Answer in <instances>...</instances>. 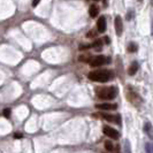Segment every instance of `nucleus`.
Returning a JSON list of instances; mask_svg holds the SVG:
<instances>
[{
    "label": "nucleus",
    "instance_id": "1",
    "mask_svg": "<svg viewBox=\"0 0 153 153\" xmlns=\"http://www.w3.org/2000/svg\"><path fill=\"white\" fill-rule=\"evenodd\" d=\"M113 76L114 75L111 70H94V71L89 73V75H88L90 79L94 81V82H101V83L111 81Z\"/></svg>",
    "mask_w": 153,
    "mask_h": 153
},
{
    "label": "nucleus",
    "instance_id": "2",
    "mask_svg": "<svg viewBox=\"0 0 153 153\" xmlns=\"http://www.w3.org/2000/svg\"><path fill=\"white\" fill-rule=\"evenodd\" d=\"M117 93V89L114 88V86H109V88H102L97 91V94L98 97L101 98V99H105V100H112L115 98Z\"/></svg>",
    "mask_w": 153,
    "mask_h": 153
},
{
    "label": "nucleus",
    "instance_id": "3",
    "mask_svg": "<svg viewBox=\"0 0 153 153\" xmlns=\"http://www.w3.org/2000/svg\"><path fill=\"white\" fill-rule=\"evenodd\" d=\"M107 62H109L108 58L104 56V55H98L96 58H92L91 61H90V65L92 67H100V66H102V65H105Z\"/></svg>",
    "mask_w": 153,
    "mask_h": 153
},
{
    "label": "nucleus",
    "instance_id": "4",
    "mask_svg": "<svg viewBox=\"0 0 153 153\" xmlns=\"http://www.w3.org/2000/svg\"><path fill=\"white\" fill-rule=\"evenodd\" d=\"M102 131H104V134H105L107 137L112 138V139H117V138H119V131L115 130L114 128H112V127L105 126Z\"/></svg>",
    "mask_w": 153,
    "mask_h": 153
},
{
    "label": "nucleus",
    "instance_id": "5",
    "mask_svg": "<svg viewBox=\"0 0 153 153\" xmlns=\"http://www.w3.org/2000/svg\"><path fill=\"white\" fill-rule=\"evenodd\" d=\"M114 27H115V32L117 36H121L123 31V23H122V19L120 16H116L114 21Z\"/></svg>",
    "mask_w": 153,
    "mask_h": 153
},
{
    "label": "nucleus",
    "instance_id": "6",
    "mask_svg": "<svg viewBox=\"0 0 153 153\" xmlns=\"http://www.w3.org/2000/svg\"><path fill=\"white\" fill-rule=\"evenodd\" d=\"M101 117L109 122H117V124H121V117L120 115H111V114H101Z\"/></svg>",
    "mask_w": 153,
    "mask_h": 153
},
{
    "label": "nucleus",
    "instance_id": "7",
    "mask_svg": "<svg viewBox=\"0 0 153 153\" xmlns=\"http://www.w3.org/2000/svg\"><path fill=\"white\" fill-rule=\"evenodd\" d=\"M97 30L98 32H105L106 30V20L104 16H101L97 21Z\"/></svg>",
    "mask_w": 153,
    "mask_h": 153
},
{
    "label": "nucleus",
    "instance_id": "8",
    "mask_svg": "<svg viewBox=\"0 0 153 153\" xmlns=\"http://www.w3.org/2000/svg\"><path fill=\"white\" fill-rule=\"evenodd\" d=\"M96 107L99 108V109H105V111H114L117 108V105L116 104H99V105H96Z\"/></svg>",
    "mask_w": 153,
    "mask_h": 153
},
{
    "label": "nucleus",
    "instance_id": "9",
    "mask_svg": "<svg viewBox=\"0 0 153 153\" xmlns=\"http://www.w3.org/2000/svg\"><path fill=\"white\" fill-rule=\"evenodd\" d=\"M144 131H145L146 135H147L149 137L151 138V139H153V127L150 122L145 123V126H144Z\"/></svg>",
    "mask_w": 153,
    "mask_h": 153
},
{
    "label": "nucleus",
    "instance_id": "10",
    "mask_svg": "<svg viewBox=\"0 0 153 153\" xmlns=\"http://www.w3.org/2000/svg\"><path fill=\"white\" fill-rule=\"evenodd\" d=\"M137 70H138V63L137 62H132L131 63V66L129 67V70H128V73H129V75H135L136 73H137Z\"/></svg>",
    "mask_w": 153,
    "mask_h": 153
},
{
    "label": "nucleus",
    "instance_id": "11",
    "mask_svg": "<svg viewBox=\"0 0 153 153\" xmlns=\"http://www.w3.org/2000/svg\"><path fill=\"white\" fill-rule=\"evenodd\" d=\"M89 12H90L91 17H97L98 14H99V9H98V7L96 5H92L91 7H90V9H89Z\"/></svg>",
    "mask_w": 153,
    "mask_h": 153
},
{
    "label": "nucleus",
    "instance_id": "12",
    "mask_svg": "<svg viewBox=\"0 0 153 153\" xmlns=\"http://www.w3.org/2000/svg\"><path fill=\"white\" fill-rule=\"evenodd\" d=\"M123 152L131 153V146H130L129 140H124V143H123Z\"/></svg>",
    "mask_w": 153,
    "mask_h": 153
},
{
    "label": "nucleus",
    "instance_id": "13",
    "mask_svg": "<svg viewBox=\"0 0 153 153\" xmlns=\"http://www.w3.org/2000/svg\"><path fill=\"white\" fill-rule=\"evenodd\" d=\"M145 151H146V153H153V143L152 142H147V143H145Z\"/></svg>",
    "mask_w": 153,
    "mask_h": 153
},
{
    "label": "nucleus",
    "instance_id": "14",
    "mask_svg": "<svg viewBox=\"0 0 153 153\" xmlns=\"http://www.w3.org/2000/svg\"><path fill=\"white\" fill-rule=\"evenodd\" d=\"M105 149L107 150L108 152H112V151L114 150V146H113V144H112V142H109V140L105 142Z\"/></svg>",
    "mask_w": 153,
    "mask_h": 153
},
{
    "label": "nucleus",
    "instance_id": "15",
    "mask_svg": "<svg viewBox=\"0 0 153 153\" xmlns=\"http://www.w3.org/2000/svg\"><path fill=\"white\" fill-rule=\"evenodd\" d=\"M128 51H129V52H136V51H137V45L134 44V43L129 44V46H128Z\"/></svg>",
    "mask_w": 153,
    "mask_h": 153
},
{
    "label": "nucleus",
    "instance_id": "16",
    "mask_svg": "<svg viewBox=\"0 0 153 153\" xmlns=\"http://www.w3.org/2000/svg\"><path fill=\"white\" fill-rule=\"evenodd\" d=\"M93 46H94L96 48H98V47L100 48V46H101V40H100V39H98V40H96V42L93 43Z\"/></svg>",
    "mask_w": 153,
    "mask_h": 153
},
{
    "label": "nucleus",
    "instance_id": "17",
    "mask_svg": "<svg viewBox=\"0 0 153 153\" xmlns=\"http://www.w3.org/2000/svg\"><path fill=\"white\" fill-rule=\"evenodd\" d=\"M9 115H10V109H9V108H6V109L4 111V116H5V117H9Z\"/></svg>",
    "mask_w": 153,
    "mask_h": 153
},
{
    "label": "nucleus",
    "instance_id": "18",
    "mask_svg": "<svg viewBox=\"0 0 153 153\" xmlns=\"http://www.w3.org/2000/svg\"><path fill=\"white\" fill-rule=\"evenodd\" d=\"M38 2H39V0H33V1H32V6H33V7H35V6H37V5H38Z\"/></svg>",
    "mask_w": 153,
    "mask_h": 153
},
{
    "label": "nucleus",
    "instance_id": "19",
    "mask_svg": "<svg viewBox=\"0 0 153 153\" xmlns=\"http://www.w3.org/2000/svg\"><path fill=\"white\" fill-rule=\"evenodd\" d=\"M94 35H96V32L91 31V32H89V33H88V37H92V36H94Z\"/></svg>",
    "mask_w": 153,
    "mask_h": 153
},
{
    "label": "nucleus",
    "instance_id": "20",
    "mask_svg": "<svg viewBox=\"0 0 153 153\" xmlns=\"http://www.w3.org/2000/svg\"><path fill=\"white\" fill-rule=\"evenodd\" d=\"M14 137H16V138H21V137H22V135H21V134H15V135H14Z\"/></svg>",
    "mask_w": 153,
    "mask_h": 153
},
{
    "label": "nucleus",
    "instance_id": "21",
    "mask_svg": "<svg viewBox=\"0 0 153 153\" xmlns=\"http://www.w3.org/2000/svg\"><path fill=\"white\" fill-rule=\"evenodd\" d=\"M105 42H106V43H109V38H107V37H105Z\"/></svg>",
    "mask_w": 153,
    "mask_h": 153
},
{
    "label": "nucleus",
    "instance_id": "22",
    "mask_svg": "<svg viewBox=\"0 0 153 153\" xmlns=\"http://www.w3.org/2000/svg\"><path fill=\"white\" fill-rule=\"evenodd\" d=\"M139 1H143V0H139Z\"/></svg>",
    "mask_w": 153,
    "mask_h": 153
},
{
    "label": "nucleus",
    "instance_id": "23",
    "mask_svg": "<svg viewBox=\"0 0 153 153\" xmlns=\"http://www.w3.org/2000/svg\"><path fill=\"white\" fill-rule=\"evenodd\" d=\"M94 1H98V0H94Z\"/></svg>",
    "mask_w": 153,
    "mask_h": 153
},
{
    "label": "nucleus",
    "instance_id": "24",
    "mask_svg": "<svg viewBox=\"0 0 153 153\" xmlns=\"http://www.w3.org/2000/svg\"><path fill=\"white\" fill-rule=\"evenodd\" d=\"M152 4H153V0H152Z\"/></svg>",
    "mask_w": 153,
    "mask_h": 153
}]
</instances>
